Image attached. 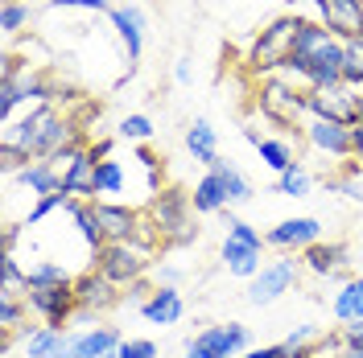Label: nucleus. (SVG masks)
<instances>
[{"instance_id":"5701e85b","label":"nucleus","mask_w":363,"mask_h":358,"mask_svg":"<svg viewBox=\"0 0 363 358\" xmlns=\"http://www.w3.org/2000/svg\"><path fill=\"white\" fill-rule=\"evenodd\" d=\"M244 136H248L252 144L260 149V157H264V165H269V169L285 173L289 165H297V161H294V149H289V140H272V136H260L256 128H248Z\"/></svg>"},{"instance_id":"c9c22d12","label":"nucleus","mask_w":363,"mask_h":358,"mask_svg":"<svg viewBox=\"0 0 363 358\" xmlns=\"http://www.w3.org/2000/svg\"><path fill=\"white\" fill-rule=\"evenodd\" d=\"M339 190L347 194V198H359L363 202V181H359V165H351V178L339 181Z\"/></svg>"},{"instance_id":"9b49d317","label":"nucleus","mask_w":363,"mask_h":358,"mask_svg":"<svg viewBox=\"0 0 363 358\" xmlns=\"http://www.w3.org/2000/svg\"><path fill=\"white\" fill-rule=\"evenodd\" d=\"M62 194L79 202H95L99 190H95V157H91V149H79V157L62 169Z\"/></svg>"},{"instance_id":"7c9ffc66","label":"nucleus","mask_w":363,"mask_h":358,"mask_svg":"<svg viewBox=\"0 0 363 358\" xmlns=\"http://www.w3.org/2000/svg\"><path fill=\"white\" fill-rule=\"evenodd\" d=\"M310 190V173L301 165H289L285 173H277V194H289V198H306Z\"/></svg>"},{"instance_id":"c03bdc74","label":"nucleus","mask_w":363,"mask_h":358,"mask_svg":"<svg viewBox=\"0 0 363 358\" xmlns=\"http://www.w3.org/2000/svg\"><path fill=\"white\" fill-rule=\"evenodd\" d=\"M104 358H120V350H116V354H104Z\"/></svg>"},{"instance_id":"f704fd0d","label":"nucleus","mask_w":363,"mask_h":358,"mask_svg":"<svg viewBox=\"0 0 363 358\" xmlns=\"http://www.w3.org/2000/svg\"><path fill=\"white\" fill-rule=\"evenodd\" d=\"M120 358H157V346L145 342V337H133V342L120 346Z\"/></svg>"},{"instance_id":"423d86ee","label":"nucleus","mask_w":363,"mask_h":358,"mask_svg":"<svg viewBox=\"0 0 363 358\" xmlns=\"http://www.w3.org/2000/svg\"><path fill=\"white\" fill-rule=\"evenodd\" d=\"M248 346V330L227 321V325H211L203 334H194L186 342V358H235Z\"/></svg>"},{"instance_id":"6ab92c4d","label":"nucleus","mask_w":363,"mask_h":358,"mask_svg":"<svg viewBox=\"0 0 363 358\" xmlns=\"http://www.w3.org/2000/svg\"><path fill=\"white\" fill-rule=\"evenodd\" d=\"M124 342L116 334L112 325H99V330H87V334H74L70 342V358H104V354H116Z\"/></svg>"},{"instance_id":"bb28decb","label":"nucleus","mask_w":363,"mask_h":358,"mask_svg":"<svg viewBox=\"0 0 363 358\" xmlns=\"http://www.w3.org/2000/svg\"><path fill=\"white\" fill-rule=\"evenodd\" d=\"M211 169L219 173V181H223V190H227V202H231V206H235V202H248V198H252V181L244 178V173H240V169H235L231 161H215Z\"/></svg>"},{"instance_id":"2eb2a0df","label":"nucleus","mask_w":363,"mask_h":358,"mask_svg":"<svg viewBox=\"0 0 363 358\" xmlns=\"http://www.w3.org/2000/svg\"><path fill=\"white\" fill-rule=\"evenodd\" d=\"M70 342L74 337L54 330V325H42V330H25L21 346H25V358H70Z\"/></svg>"},{"instance_id":"f8f14e48","label":"nucleus","mask_w":363,"mask_h":358,"mask_svg":"<svg viewBox=\"0 0 363 358\" xmlns=\"http://www.w3.org/2000/svg\"><path fill=\"white\" fill-rule=\"evenodd\" d=\"M74 301H79V313H91V309H108L120 301V292L108 276H99V272H83L79 280H74Z\"/></svg>"},{"instance_id":"f257e3e1","label":"nucleus","mask_w":363,"mask_h":358,"mask_svg":"<svg viewBox=\"0 0 363 358\" xmlns=\"http://www.w3.org/2000/svg\"><path fill=\"white\" fill-rule=\"evenodd\" d=\"M285 70L306 79L310 87H330V83H342V42L326 29V25L301 21L294 37V50L285 58Z\"/></svg>"},{"instance_id":"f3484780","label":"nucleus","mask_w":363,"mask_h":358,"mask_svg":"<svg viewBox=\"0 0 363 358\" xmlns=\"http://www.w3.org/2000/svg\"><path fill=\"white\" fill-rule=\"evenodd\" d=\"M112 21L120 29V42H124V54H128V67H133L136 58H140V50H145V13L140 8H112Z\"/></svg>"},{"instance_id":"20e7f679","label":"nucleus","mask_w":363,"mask_h":358,"mask_svg":"<svg viewBox=\"0 0 363 358\" xmlns=\"http://www.w3.org/2000/svg\"><path fill=\"white\" fill-rule=\"evenodd\" d=\"M227 239H223V264L227 272H235V276H256L260 272V251H264V239H260V231L248 223H240V219H227Z\"/></svg>"},{"instance_id":"393cba45","label":"nucleus","mask_w":363,"mask_h":358,"mask_svg":"<svg viewBox=\"0 0 363 358\" xmlns=\"http://www.w3.org/2000/svg\"><path fill=\"white\" fill-rule=\"evenodd\" d=\"M186 149L194 153V161L215 165V161H219V153H215V128H211L206 120H194V124H190V132H186Z\"/></svg>"},{"instance_id":"58836bf2","label":"nucleus","mask_w":363,"mask_h":358,"mask_svg":"<svg viewBox=\"0 0 363 358\" xmlns=\"http://www.w3.org/2000/svg\"><path fill=\"white\" fill-rule=\"evenodd\" d=\"M342 342H359V346H363V321H351V325H342Z\"/></svg>"},{"instance_id":"7ed1b4c3","label":"nucleus","mask_w":363,"mask_h":358,"mask_svg":"<svg viewBox=\"0 0 363 358\" xmlns=\"http://www.w3.org/2000/svg\"><path fill=\"white\" fill-rule=\"evenodd\" d=\"M190 206H194V202L186 198V194H178V190H157L149 214H153V226H157L161 239H169V243H190V239H194Z\"/></svg>"},{"instance_id":"6e6552de","label":"nucleus","mask_w":363,"mask_h":358,"mask_svg":"<svg viewBox=\"0 0 363 358\" xmlns=\"http://www.w3.org/2000/svg\"><path fill=\"white\" fill-rule=\"evenodd\" d=\"M301 21L297 17H285V21L269 25L264 33H260V42L252 50V70H272V67H285V58H289V50H294V37Z\"/></svg>"},{"instance_id":"37998d69","label":"nucleus","mask_w":363,"mask_h":358,"mask_svg":"<svg viewBox=\"0 0 363 358\" xmlns=\"http://www.w3.org/2000/svg\"><path fill=\"white\" fill-rule=\"evenodd\" d=\"M157 280H165V284H174V280H178V272H174V268H161V272H157Z\"/></svg>"},{"instance_id":"c85d7f7f","label":"nucleus","mask_w":363,"mask_h":358,"mask_svg":"<svg viewBox=\"0 0 363 358\" xmlns=\"http://www.w3.org/2000/svg\"><path fill=\"white\" fill-rule=\"evenodd\" d=\"M342 83L363 87V37L342 42Z\"/></svg>"},{"instance_id":"4be33fe9","label":"nucleus","mask_w":363,"mask_h":358,"mask_svg":"<svg viewBox=\"0 0 363 358\" xmlns=\"http://www.w3.org/2000/svg\"><path fill=\"white\" fill-rule=\"evenodd\" d=\"M310 272H318V276H335V272L347 268V247L342 243H314L306 247V260H301Z\"/></svg>"},{"instance_id":"dca6fc26","label":"nucleus","mask_w":363,"mask_h":358,"mask_svg":"<svg viewBox=\"0 0 363 358\" xmlns=\"http://www.w3.org/2000/svg\"><path fill=\"white\" fill-rule=\"evenodd\" d=\"M17 185H25L33 198H45V194H62V169L54 161H29L21 173H13Z\"/></svg>"},{"instance_id":"412c9836","label":"nucleus","mask_w":363,"mask_h":358,"mask_svg":"<svg viewBox=\"0 0 363 358\" xmlns=\"http://www.w3.org/2000/svg\"><path fill=\"white\" fill-rule=\"evenodd\" d=\"M260 108L269 115H277V120H294L297 112H306V95H297V91L285 87V83H272V87H264V95H260Z\"/></svg>"},{"instance_id":"4c0bfd02","label":"nucleus","mask_w":363,"mask_h":358,"mask_svg":"<svg viewBox=\"0 0 363 358\" xmlns=\"http://www.w3.org/2000/svg\"><path fill=\"white\" fill-rule=\"evenodd\" d=\"M244 358H294V354H289V346L281 342V346H260V350H248Z\"/></svg>"},{"instance_id":"473e14b6","label":"nucleus","mask_w":363,"mask_h":358,"mask_svg":"<svg viewBox=\"0 0 363 358\" xmlns=\"http://www.w3.org/2000/svg\"><path fill=\"white\" fill-rule=\"evenodd\" d=\"M120 136H124V140H149V136H153L149 115H124V120H120Z\"/></svg>"},{"instance_id":"c756f323","label":"nucleus","mask_w":363,"mask_h":358,"mask_svg":"<svg viewBox=\"0 0 363 358\" xmlns=\"http://www.w3.org/2000/svg\"><path fill=\"white\" fill-rule=\"evenodd\" d=\"M70 276L62 264H33V268H25V289H45V284H67Z\"/></svg>"},{"instance_id":"2f4dec72","label":"nucleus","mask_w":363,"mask_h":358,"mask_svg":"<svg viewBox=\"0 0 363 358\" xmlns=\"http://www.w3.org/2000/svg\"><path fill=\"white\" fill-rule=\"evenodd\" d=\"M33 17V8L21 4V0H4V8H0V21H4V33H17L25 21Z\"/></svg>"},{"instance_id":"b1692460","label":"nucleus","mask_w":363,"mask_h":358,"mask_svg":"<svg viewBox=\"0 0 363 358\" xmlns=\"http://www.w3.org/2000/svg\"><path fill=\"white\" fill-rule=\"evenodd\" d=\"M190 202H194V210L199 214H215V210H223V206H231L227 202V190H223V181H219V173L211 169L199 185H194V194H190Z\"/></svg>"},{"instance_id":"0eeeda50","label":"nucleus","mask_w":363,"mask_h":358,"mask_svg":"<svg viewBox=\"0 0 363 358\" xmlns=\"http://www.w3.org/2000/svg\"><path fill=\"white\" fill-rule=\"evenodd\" d=\"M25 309H33V313L42 317L45 325H62L74 309H79V301H74V280L67 284H45V289H25Z\"/></svg>"},{"instance_id":"cd10ccee","label":"nucleus","mask_w":363,"mask_h":358,"mask_svg":"<svg viewBox=\"0 0 363 358\" xmlns=\"http://www.w3.org/2000/svg\"><path fill=\"white\" fill-rule=\"evenodd\" d=\"M95 190L99 194H124V165L116 157L95 161Z\"/></svg>"},{"instance_id":"ddd939ff","label":"nucleus","mask_w":363,"mask_h":358,"mask_svg":"<svg viewBox=\"0 0 363 358\" xmlns=\"http://www.w3.org/2000/svg\"><path fill=\"white\" fill-rule=\"evenodd\" d=\"M95 214H99V226L108 235V243H133L136 231H140V219L128 206H112V202H95Z\"/></svg>"},{"instance_id":"a19ab883","label":"nucleus","mask_w":363,"mask_h":358,"mask_svg":"<svg viewBox=\"0 0 363 358\" xmlns=\"http://www.w3.org/2000/svg\"><path fill=\"white\" fill-rule=\"evenodd\" d=\"M342 358H363V346L359 342H342Z\"/></svg>"},{"instance_id":"4468645a","label":"nucleus","mask_w":363,"mask_h":358,"mask_svg":"<svg viewBox=\"0 0 363 358\" xmlns=\"http://www.w3.org/2000/svg\"><path fill=\"white\" fill-rule=\"evenodd\" d=\"M322 239V223L318 219H285V223H277L264 235V243L269 247H314Z\"/></svg>"},{"instance_id":"a211bd4d","label":"nucleus","mask_w":363,"mask_h":358,"mask_svg":"<svg viewBox=\"0 0 363 358\" xmlns=\"http://www.w3.org/2000/svg\"><path fill=\"white\" fill-rule=\"evenodd\" d=\"M310 140H314L322 153H330V157H347L351 153V128L339 124V120H310Z\"/></svg>"},{"instance_id":"aec40b11","label":"nucleus","mask_w":363,"mask_h":358,"mask_svg":"<svg viewBox=\"0 0 363 358\" xmlns=\"http://www.w3.org/2000/svg\"><path fill=\"white\" fill-rule=\"evenodd\" d=\"M140 313L149 317L153 325H174L182 317V292L174 284H161V289L149 292V301L140 305Z\"/></svg>"},{"instance_id":"f03ea898","label":"nucleus","mask_w":363,"mask_h":358,"mask_svg":"<svg viewBox=\"0 0 363 358\" xmlns=\"http://www.w3.org/2000/svg\"><path fill=\"white\" fill-rule=\"evenodd\" d=\"M4 140L17 144L25 157L45 161V157H54V153H62V149L74 144V124H67L62 115L45 103V108H33L21 124H9L4 128Z\"/></svg>"},{"instance_id":"9d476101","label":"nucleus","mask_w":363,"mask_h":358,"mask_svg":"<svg viewBox=\"0 0 363 358\" xmlns=\"http://www.w3.org/2000/svg\"><path fill=\"white\" fill-rule=\"evenodd\" d=\"M297 268H301L297 260H277L272 268H260L256 272V280L248 284V301L252 305H272V301L297 280Z\"/></svg>"},{"instance_id":"a878e982","label":"nucleus","mask_w":363,"mask_h":358,"mask_svg":"<svg viewBox=\"0 0 363 358\" xmlns=\"http://www.w3.org/2000/svg\"><path fill=\"white\" fill-rule=\"evenodd\" d=\"M335 317L339 321H363V280H347L339 292H335Z\"/></svg>"},{"instance_id":"ea45409f","label":"nucleus","mask_w":363,"mask_h":358,"mask_svg":"<svg viewBox=\"0 0 363 358\" xmlns=\"http://www.w3.org/2000/svg\"><path fill=\"white\" fill-rule=\"evenodd\" d=\"M351 153L359 157V165H363V124H355L351 128Z\"/></svg>"},{"instance_id":"79ce46f5","label":"nucleus","mask_w":363,"mask_h":358,"mask_svg":"<svg viewBox=\"0 0 363 358\" xmlns=\"http://www.w3.org/2000/svg\"><path fill=\"white\" fill-rule=\"evenodd\" d=\"M174 74H178V83H190V62H186V58H178V67H174Z\"/></svg>"},{"instance_id":"72a5a7b5","label":"nucleus","mask_w":363,"mask_h":358,"mask_svg":"<svg viewBox=\"0 0 363 358\" xmlns=\"http://www.w3.org/2000/svg\"><path fill=\"white\" fill-rule=\"evenodd\" d=\"M21 305H17V301H13V296H0V325H4V334L13 337V330H17V325H21Z\"/></svg>"},{"instance_id":"e433bc0d","label":"nucleus","mask_w":363,"mask_h":358,"mask_svg":"<svg viewBox=\"0 0 363 358\" xmlns=\"http://www.w3.org/2000/svg\"><path fill=\"white\" fill-rule=\"evenodd\" d=\"M54 8H95V13H104L108 8V0H50Z\"/></svg>"},{"instance_id":"39448f33","label":"nucleus","mask_w":363,"mask_h":358,"mask_svg":"<svg viewBox=\"0 0 363 358\" xmlns=\"http://www.w3.org/2000/svg\"><path fill=\"white\" fill-rule=\"evenodd\" d=\"M145 268H149L145 247H136V243H104L95 251V272L108 276L112 284H133Z\"/></svg>"},{"instance_id":"1a4fd4ad","label":"nucleus","mask_w":363,"mask_h":358,"mask_svg":"<svg viewBox=\"0 0 363 358\" xmlns=\"http://www.w3.org/2000/svg\"><path fill=\"white\" fill-rule=\"evenodd\" d=\"M314 4L335 37H342V42L363 37V0H314Z\"/></svg>"}]
</instances>
